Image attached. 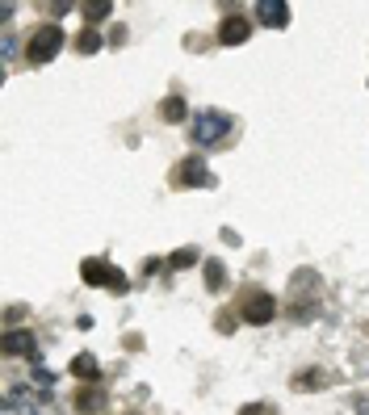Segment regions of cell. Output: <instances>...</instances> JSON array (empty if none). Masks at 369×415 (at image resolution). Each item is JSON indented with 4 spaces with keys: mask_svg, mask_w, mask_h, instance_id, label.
Segmentation results:
<instances>
[{
    "mask_svg": "<svg viewBox=\"0 0 369 415\" xmlns=\"http://www.w3.org/2000/svg\"><path fill=\"white\" fill-rule=\"evenodd\" d=\"M248 34H252V21H248V17H239V13L223 17V26H219V43H223V46L248 43Z\"/></svg>",
    "mask_w": 369,
    "mask_h": 415,
    "instance_id": "obj_5",
    "label": "cell"
},
{
    "mask_svg": "<svg viewBox=\"0 0 369 415\" xmlns=\"http://www.w3.org/2000/svg\"><path fill=\"white\" fill-rule=\"evenodd\" d=\"M193 260H197V252H189V248H184V252H177V256L168 260V269H189Z\"/></svg>",
    "mask_w": 369,
    "mask_h": 415,
    "instance_id": "obj_19",
    "label": "cell"
},
{
    "mask_svg": "<svg viewBox=\"0 0 369 415\" xmlns=\"http://www.w3.org/2000/svg\"><path fill=\"white\" fill-rule=\"evenodd\" d=\"M227 135H231V118L227 114H219V109L197 114V122H193V143H197V147H214V143H223Z\"/></svg>",
    "mask_w": 369,
    "mask_h": 415,
    "instance_id": "obj_1",
    "label": "cell"
},
{
    "mask_svg": "<svg viewBox=\"0 0 369 415\" xmlns=\"http://www.w3.org/2000/svg\"><path fill=\"white\" fill-rule=\"evenodd\" d=\"M109 269H114V265H101V260H84V265H80V277H84L89 285H109Z\"/></svg>",
    "mask_w": 369,
    "mask_h": 415,
    "instance_id": "obj_12",
    "label": "cell"
},
{
    "mask_svg": "<svg viewBox=\"0 0 369 415\" xmlns=\"http://www.w3.org/2000/svg\"><path fill=\"white\" fill-rule=\"evenodd\" d=\"M72 377H80V382H97V377H101L97 357H92V353H80V357L72 361Z\"/></svg>",
    "mask_w": 369,
    "mask_h": 415,
    "instance_id": "obj_10",
    "label": "cell"
},
{
    "mask_svg": "<svg viewBox=\"0 0 369 415\" xmlns=\"http://www.w3.org/2000/svg\"><path fill=\"white\" fill-rule=\"evenodd\" d=\"M327 386V373L323 369H302V373H294V390H323Z\"/></svg>",
    "mask_w": 369,
    "mask_h": 415,
    "instance_id": "obj_11",
    "label": "cell"
},
{
    "mask_svg": "<svg viewBox=\"0 0 369 415\" xmlns=\"http://www.w3.org/2000/svg\"><path fill=\"white\" fill-rule=\"evenodd\" d=\"M219 331H235V319H231V311H223V315H219Z\"/></svg>",
    "mask_w": 369,
    "mask_h": 415,
    "instance_id": "obj_21",
    "label": "cell"
},
{
    "mask_svg": "<svg viewBox=\"0 0 369 415\" xmlns=\"http://www.w3.org/2000/svg\"><path fill=\"white\" fill-rule=\"evenodd\" d=\"M105 407V394L97 390V386H80V394H76V411H84V415H97Z\"/></svg>",
    "mask_w": 369,
    "mask_h": 415,
    "instance_id": "obj_8",
    "label": "cell"
},
{
    "mask_svg": "<svg viewBox=\"0 0 369 415\" xmlns=\"http://www.w3.org/2000/svg\"><path fill=\"white\" fill-rule=\"evenodd\" d=\"M315 281H319V273H315V269L294 273V281H290V285H294V298H298V294H311V289H315Z\"/></svg>",
    "mask_w": 369,
    "mask_h": 415,
    "instance_id": "obj_16",
    "label": "cell"
},
{
    "mask_svg": "<svg viewBox=\"0 0 369 415\" xmlns=\"http://www.w3.org/2000/svg\"><path fill=\"white\" fill-rule=\"evenodd\" d=\"M248 323H256V327H265V323H273L277 315V302L273 294H265V289H252L248 298H243V311H239Z\"/></svg>",
    "mask_w": 369,
    "mask_h": 415,
    "instance_id": "obj_3",
    "label": "cell"
},
{
    "mask_svg": "<svg viewBox=\"0 0 369 415\" xmlns=\"http://www.w3.org/2000/svg\"><path fill=\"white\" fill-rule=\"evenodd\" d=\"M160 118L168 122V126H177L189 118V105H184V96H168V101H160Z\"/></svg>",
    "mask_w": 369,
    "mask_h": 415,
    "instance_id": "obj_9",
    "label": "cell"
},
{
    "mask_svg": "<svg viewBox=\"0 0 369 415\" xmlns=\"http://www.w3.org/2000/svg\"><path fill=\"white\" fill-rule=\"evenodd\" d=\"M256 17H260L269 30H285V26H290V4H285V0H260V4H256Z\"/></svg>",
    "mask_w": 369,
    "mask_h": 415,
    "instance_id": "obj_6",
    "label": "cell"
},
{
    "mask_svg": "<svg viewBox=\"0 0 369 415\" xmlns=\"http://www.w3.org/2000/svg\"><path fill=\"white\" fill-rule=\"evenodd\" d=\"M59 50H63V30H59V26H43V30L30 38V50H26V55H30V63H50Z\"/></svg>",
    "mask_w": 369,
    "mask_h": 415,
    "instance_id": "obj_2",
    "label": "cell"
},
{
    "mask_svg": "<svg viewBox=\"0 0 369 415\" xmlns=\"http://www.w3.org/2000/svg\"><path fill=\"white\" fill-rule=\"evenodd\" d=\"M84 13H89L92 30H97V21H105V17L114 13V4H109V0H101V4H84Z\"/></svg>",
    "mask_w": 369,
    "mask_h": 415,
    "instance_id": "obj_17",
    "label": "cell"
},
{
    "mask_svg": "<svg viewBox=\"0 0 369 415\" xmlns=\"http://www.w3.org/2000/svg\"><path fill=\"white\" fill-rule=\"evenodd\" d=\"M239 415H277V407H273V403H243Z\"/></svg>",
    "mask_w": 369,
    "mask_h": 415,
    "instance_id": "obj_18",
    "label": "cell"
},
{
    "mask_svg": "<svg viewBox=\"0 0 369 415\" xmlns=\"http://www.w3.org/2000/svg\"><path fill=\"white\" fill-rule=\"evenodd\" d=\"M101 46H105V38H101V34H97V30H80V34H76V50H80V55H97V50H101Z\"/></svg>",
    "mask_w": 369,
    "mask_h": 415,
    "instance_id": "obj_13",
    "label": "cell"
},
{
    "mask_svg": "<svg viewBox=\"0 0 369 415\" xmlns=\"http://www.w3.org/2000/svg\"><path fill=\"white\" fill-rule=\"evenodd\" d=\"M290 315H294V323H311L315 315H319V302L302 298V302H294V306H290Z\"/></svg>",
    "mask_w": 369,
    "mask_h": 415,
    "instance_id": "obj_15",
    "label": "cell"
},
{
    "mask_svg": "<svg viewBox=\"0 0 369 415\" xmlns=\"http://www.w3.org/2000/svg\"><path fill=\"white\" fill-rule=\"evenodd\" d=\"M206 289H223V281H227V269H223V260H206Z\"/></svg>",
    "mask_w": 369,
    "mask_h": 415,
    "instance_id": "obj_14",
    "label": "cell"
},
{
    "mask_svg": "<svg viewBox=\"0 0 369 415\" xmlns=\"http://www.w3.org/2000/svg\"><path fill=\"white\" fill-rule=\"evenodd\" d=\"M177 184H181V189H197V184H210V172H206V164H202L197 155L181 160V168H177Z\"/></svg>",
    "mask_w": 369,
    "mask_h": 415,
    "instance_id": "obj_7",
    "label": "cell"
},
{
    "mask_svg": "<svg viewBox=\"0 0 369 415\" xmlns=\"http://www.w3.org/2000/svg\"><path fill=\"white\" fill-rule=\"evenodd\" d=\"M0 348H4V357H34V353H38V340H34L30 331H17V327H13V331L0 336Z\"/></svg>",
    "mask_w": 369,
    "mask_h": 415,
    "instance_id": "obj_4",
    "label": "cell"
},
{
    "mask_svg": "<svg viewBox=\"0 0 369 415\" xmlns=\"http://www.w3.org/2000/svg\"><path fill=\"white\" fill-rule=\"evenodd\" d=\"M13 50H17V38H13V34H4V59H13Z\"/></svg>",
    "mask_w": 369,
    "mask_h": 415,
    "instance_id": "obj_22",
    "label": "cell"
},
{
    "mask_svg": "<svg viewBox=\"0 0 369 415\" xmlns=\"http://www.w3.org/2000/svg\"><path fill=\"white\" fill-rule=\"evenodd\" d=\"M109 289H114V294L126 289V273H122V269H109Z\"/></svg>",
    "mask_w": 369,
    "mask_h": 415,
    "instance_id": "obj_20",
    "label": "cell"
}]
</instances>
